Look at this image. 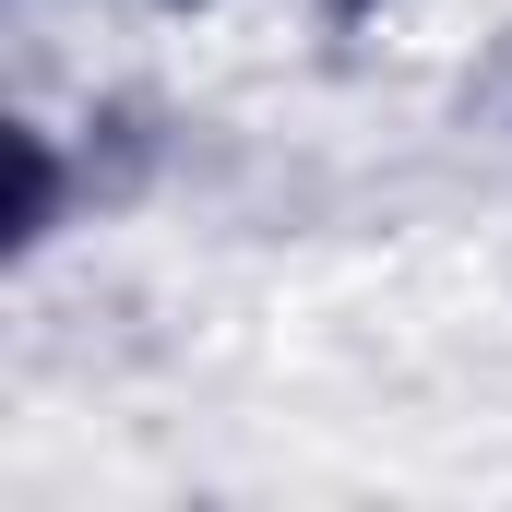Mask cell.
I'll use <instances>...</instances> for the list:
<instances>
[{
    "label": "cell",
    "instance_id": "cell-1",
    "mask_svg": "<svg viewBox=\"0 0 512 512\" xmlns=\"http://www.w3.org/2000/svg\"><path fill=\"white\" fill-rule=\"evenodd\" d=\"M0 155H12V215H0V251L36 262L60 227H72V143H60L48 120H12V131H0Z\"/></svg>",
    "mask_w": 512,
    "mask_h": 512
},
{
    "label": "cell",
    "instance_id": "cell-2",
    "mask_svg": "<svg viewBox=\"0 0 512 512\" xmlns=\"http://www.w3.org/2000/svg\"><path fill=\"white\" fill-rule=\"evenodd\" d=\"M310 12H322V24H334V36H358V24H382L393 0H310Z\"/></svg>",
    "mask_w": 512,
    "mask_h": 512
},
{
    "label": "cell",
    "instance_id": "cell-3",
    "mask_svg": "<svg viewBox=\"0 0 512 512\" xmlns=\"http://www.w3.org/2000/svg\"><path fill=\"white\" fill-rule=\"evenodd\" d=\"M167 12H203V0H167Z\"/></svg>",
    "mask_w": 512,
    "mask_h": 512
}]
</instances>
